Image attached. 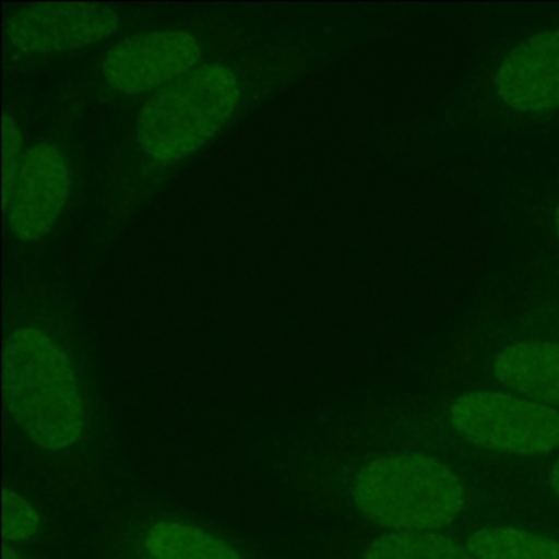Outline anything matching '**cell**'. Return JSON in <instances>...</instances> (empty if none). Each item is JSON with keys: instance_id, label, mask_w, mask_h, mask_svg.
Returning <instances> with one entry per match:
<instances>
[{"instance_id": "obj_2", "label": "cell", "mask_w": 559, "mask_h": 559, "mask_svg": "<svg viewBox=\"0 0 559 559\" xmlns=\"http://www.w3.org/2000/svg\"><path fill=\"white\" fill-rule=\"evenodd\" d=\"M237 73L202 63L148 97L136 119V140L152 162L171 165L207 145L240 104Z\"/></svg>"}, {"instance_id": "obj_4", "label": "cell", "mask_w": 559, "mask_h": 559, "mask_svg": "<svg viewBox=\"0 0 559 559\" xmlns=\"http://www.w3.org/2000/svg\"><path fill=\"white\" fill-rule=\"evenodd\" d=\"M451 427L484 450L533 456L559 448V411L520 395L476 391L450 407Z\"/></svg>"}, {"instance_id": "obj_9", "label": "cell", "mask_w": 559, "mask_h": 559, "mask_svg": "<svg viewBox=\"0 0 559 559\" xmlns=\"http://www.w3.org/2000/svg\"><path fill=\"white\" fill-rule=\"evenodd\" d=\"M497 381L530 401L559 407V345L551 342L513 343L493 361Z\"/></svg>"}, {"instance_id": "obj_13", "label": "cell", "mask_w": 559, "mask_h": 559, "mask_svg": "<svg viewBox=\"0 0 559 559\" xmlns=\"http://www.w3.org/2000/svg\"><path fill=\"white\" fill-rule=\"evenodd\" d=\"M40 528L37 510L14 490L2 492V536L5 542L19 543L32 538Z\"/></svg>"}, {"instance_id": "obj_6", "label": "cell", "mask_w": 559, "mask_h": 559, "mask_svg": "<svg viewBox=\"0 0 559 559\" xmlns=\"http://www.w3.org/2000/svg\"><path fill=\"white\" fill-rule=\"evenodd\" d=\"M202 53L201 41L191 32H142L107 51L103 73L107 84L119 93H156L202 64Z\"/></svg>"}, {"instance_id": "obj_11", "label": "cell", "mask_w": 559, "mask_h": 559, "mask_svg": "<svg viewBox=\"0 0 559 559\" xmlns=\"http://www.w3.org/2000/svg\"><path fill=\"white\" fill-rule=\"evenodd\" d=\"M474 559H559V542L519 526H487L471 533Z\"/></svg>"}, {"instance_id": "obj_3", "label": "cell", "mask_w": 559, "mask_h": 559, "mask_svg": "<svg viewBox=\"0 0 559 559\" xmlns=\"http://www.w3.org/2000/svg\"><path fill=\"white\" fill-rule=\"evenodd\" d=\"M359 512L385 528L433 532L466 507V489L451 467L417 453L388 454L361 467L353 483Z\"/></svg>"}, {"instance_id": "obj_12", "label": "cell", "mask_w": 559, "mask_h": 559, "mask_svg": "<svg viewBox=\"0 0 559 559\" xmlns=\"http://www.w3.org/2000/svg\"><path fill=\"white\" fill-rule=\"evenodd\" d=\"M362 559H474V556L441 533L399 532L374 539Z\"/></svg>"}, {"instance_id": "obj_8", "label": "cell", "mask_w": 559, "mask_h": 559, "mask_svg": "<svg viewBox=\"0 0 559 559\" xmlns=\"http://www.w3.org/2000/svg\"><path fill=\"white\" fill-rule=\"evenodd\" d=\"M71 169L67 156L51 143L25 152L5 214L17 240L32 243L53 230L67 207Z\"/></svg>"}, {"instance_id": "obj_10", "label": "cell", "mask_w": 559, "mask_h": 559, "mask_svg": "<svg viewBox=\"0 0 559 559\" xmlns=\"http://www.w3.org/2000/svg\"><path fill=\"white\" fill-rule=\"evenodd\" d=\"M145 548L155 559H243L224 539L181 522L155 523Z\"/></svg>"}, {"instance_id": "obj_17", "label": "cell", "mask_w": 559, "mask_h": 559, "mask_svg": "<svg viewBox=\"0 0 559 559\" xmlns=\"http://www.w3.org/2000/svg\"><path fill=\"white\" fill-rule=\"evenodd\" d=\"M552 231H555V237L558 238L559 241V204L555 211V217H552Z\"/></svg>"}, {"instance_id": "obj_14", "label": "cell", "mask_w": 559, "mask_h": 559, "mask_svg": "<svg viewBox=\"0 0 559 559\" xmlns=\"http://www.w3.org/2000/svg\"><path fill=\"white\" fill-rule=\"evenodd\" d=\"M2 204L5 211L25 155L21 127L9 116L2 122Z\"/></svg>"}, {"instance_id": "obj_15", "label": "cell", "mask_w": 559, "mask_h": 559, "mask_svg": "<svg viewBox=\"0 0 559 559\" xmlns=\"http://www.w3.org/2000/svg\"><path fill=\"white\" fill-rule=\"evenodd\" d=\"M549 486H551L552 492L559 499V461L552 466L551 473H549Z\"/></svg>"}, {"instance_id": "obj_7", "label": "cell", "mask_w": 559, "mask_h": 559, "mask_svg": "<svg viewBox=\"0 0 559 559\" xmlns=\"http://www.w3.org/2000/svg\"><path fill=\"white\" fill-rule=\"evenodd\" d=\"M119 12L97 4H31L9 15L5 31L22 53L57 55L106 40L119 31Z\"/></svg>"}, {"instance_id": "obj_5", "label": "cell", "mask_w": 559, "mask_h": 559, "mask_svg": "<svg viewBox=\"0 0 559 559\" xmlns=\"http://www.w3.org/2000/svg\"><path fill=\"white\" fill-rule=\"evenodd\" d=\"M484 93L497 112L542 117L559 110V28L538 31L492 67Z\"/></svg>"}, {"instance_id": "obj_1", "label": "cell", "mask_w": 559, "mask_h": 559, "mask_svg": "<svg viewBox=\"0 0 559 559\" xmlns=\"http://www.w3.org/2000/svg\"><path fill=\"white\" fill-rule=\"evenodd\" d=\"M4 404L22 433L45 451H63L83 437L86 404L67 349L45 330L9 336L2 362Z\"/></svg>"}, {"instance_id": "obj_16", "label": "cell", "mask_w": 559, "mask_h": 559, "mask_svg": "<svg viewBox=\"0 0 559 559\" xmlns=\"http://www.w3.org/2000/svg\"><path fill=\"white\" fill-rule=\"evenodd\" d=\"M2 559H24L14 548L5 543L4 548H2Z\"/></svg>"}]
</instances>
